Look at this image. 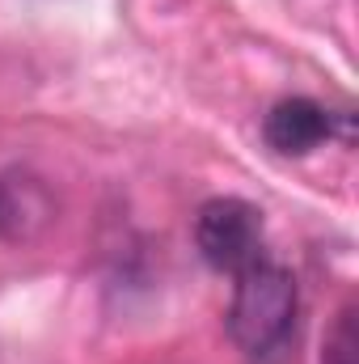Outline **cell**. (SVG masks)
I'll list each match as a JSON object with an SVG mask.
<instances>
[{
  "label": "cell",
  "instance_id": "cell-3",
  "mask_svg": "<svg viewBox=\"0 0 359 364\" xmlns=\"http://www.w3.org/2000/svg\"><path fill=\"white\" fill-rule=\"evenodd\" d=\"M330 132H334V114L321 102H313V97H283V102H275L267 123H263L267 144L275 153H283V157H304V153L321 149L330 140Z\"/></svg>",
  "mask_w": 359,
  "mask_h": 364
},
{
  "label": "cell",
  "instance_id": "cell-4",
  "mask_svg": "<svg viewBox=\"0 0 359 364\" xmlns=\"http://www.w3.org/2000/svg\"><path fill=\"white\" fill-rule=\"evenodd\" d=\"M326 364H359V339H355V305H347L330 335H326Z\"/></svg>",
  "mask_w": 359,
  "mask_h": 364
},
{
  "label": "cell",
  "instance_id": "cell-1",
  "mask_svg": "<svg viewBox=\"0 0 359 364\" xmlns=\"http://www.w3.org/2000/svg\"><path fill=\"white\" fill-rule=\"evenodd\" d=\"M296 326V279L287 267L258 259L237 272L233 305H228V335L250 360L275 356Z\"/></svg>",
  "mask_w": 359,
  "mask_h": 364
},
{
  "label": "cell",
  "instance_id": "cell-2",
  "mask_svg": "<svg viewBox=\"0 0 359 364\" xmlns=\"http://www.w3.org/2000/svg\"><path fill=\"white\" fill-rule=\"evenodd\" d=\"M194 246L216 272H245L263 259V212L237 195L207 199L194 216Z\"/></svg>",
  "mask_w": 359,
  "mask_h": 364
}]
</instances>
